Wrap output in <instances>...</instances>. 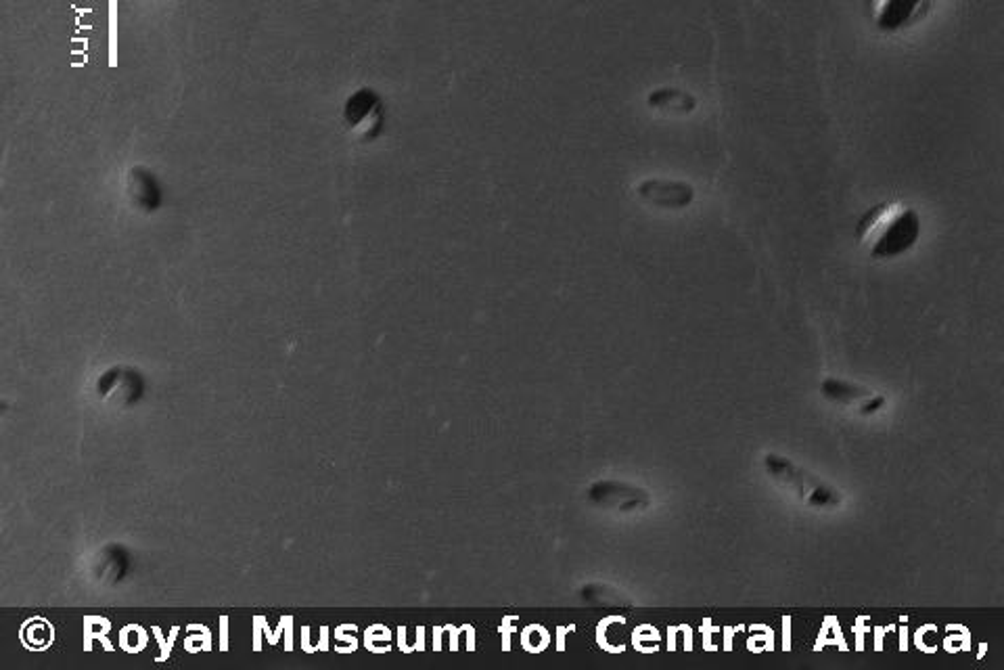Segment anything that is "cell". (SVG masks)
Returning a JSON list of instances; mask_svg holds the SVG:
<instances>
[{
	"instance_id": "cell-5",
	"label": "cell",
	"mask_w": 1004,
	"mask_h": 670,
	"mask_svg": "<svg viewBox=\"0 0 1004 670\" xmlns=\"http://www.w3.org/2000/svg\"><path fill=\"white\" fill-rule=\"evenodd\" d=\"M592 499L603 505H613L620 509H634L638 505H645L647 497L641 490H634L622 484H599L592 490Z\"/></svg>"
},
{
	"instance_id": "cell-1",
	"label": "cell",
	"mask_w": 1004,
	"mask_h": 670,
	"mask_svg": "<svg viewBox=\"0 0 1004 670\" xmlns=\"http://www.w3.org/2000/svg\"><path fill=\"white\" fill-rule=\"evenodd\" d=\"M764 463H766L768 474L777 478L779 482L787 484L804 503L814 505V507H837L839 505V501H841L839 493H835V490L829 484H825L823 480H818L816 476L806 472V469L797 467L793 461H789L781 455L770 453L764 459Z\"/></svg>"
},
{
	"instance_id": "cell-2",
	"label": "cell",
	"mask_w": 1004,
	"mask_h": 670,
	"mask_svg": "<svg viewBox=\"0 0 1004 670\" xmlns=\"http://www.w3.org/2000/svg\"><path fill=\"white\" fill-rule=\"evenodd\" d=\"M919 235H921L919 214L912 208L898 206L894 214L885 220V225H881L879 231L869 239L873 241L871 256L879 260L902 256L919 241Z\"/></svg>"
},
{
	"instance_id": "cell-3",
	"label": "cell",
	"mask_w": 1004,
	"mask_h": 670,
	"mask_svg": "<svg viewBox=\"0 0 1004 670\" xmlns=\"http://www.w3.org/2000/svg\"><path fill=\"white\" fill-rule=\"evenodd\" d=\"M638 193H641L647 201H653V204L664 208H684L689 206L695 197L691 185L674 181H645L638 187Z\"/></svg>"
},
{
	"instance_id": "cell-6",
	"label": "cell",
	"mask_w": 1004,
	"mask_h": 670,
	"mask_svg": "<svg viewBox=\"0 0 1004 670\" xmlns=\"http://www.w3.org/2000/svg\"><path fill=\"white\" fill-rule=\"evenodd\" d=\"M823 394L835 402H854V400H860L864 396H871V392L862 388V386H856V384H848V382H841V379H835V377H829L823 382Z\"/></svg>"
},
{
	"instance_id": "cell-4",
	"label": "cell",
	"mask_w": 1004,
	"mask_h": 670,
	"mask_svg": "<svg viewBox=\"0 0 1004 670\" xmlns=\"http://www.w3.org/2000/svg\"><path fill=\"white\" fill-rule=\"evenodd\" d=\"M923 0H883L877 13V28L881 32H898L917 15Z\"/></svg>"
},
{
	"instance_id": "cell-7",
	"label": "cell",
	"mask_w": 1004,
	"mask_h": 670,
	"mask_svg": "<svg viewBox=\"0 0 1004 670\" xmlns=\"http://www.w3.org/2000/svg\"><path fill=\"white\" fill-rule=\"evenodd\" d=\"M883 402H885V398H881V396H879V398H875V400H873V405H864V409H862V411H864V413H873L877 407H883Z\"/></svg>"
}]
</instances>
